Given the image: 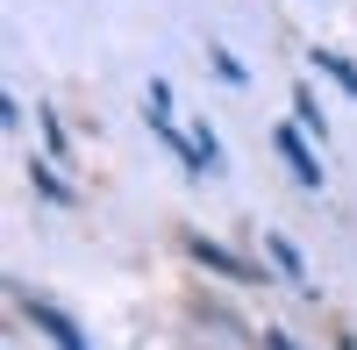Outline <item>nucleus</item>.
<instances>
[{"label":"nucleus","instance_id":"nucleus-4","mask_svg":"<svg viewBox=\"0 0 357 350\" xmlns=\"http://www.w3.org/2000/svg\"><path fill=\"white\" fill-rule=\"evenodd\" d=\"M29 186H36V200H50V208H72V200H79V193L50 172V165H29Z\"/></svg>","mask_w":357,"mask_h":350},{"label":"nucleus","instance_id":"nucleus-1","mask_svg":"<svg viewBox=\"0 0 357 350\" xmlns=\"http://www.w3.org/2000/svg\"><path fill=\"white\" fill-rule=\"evenodd\" d=\"M22 314H29V322H36V329H43V336H50L57 350H86V336H79V329L65 322V314L50 307V300H36V294H22Z\"/></svg>","mask_w":357,"mask_h":350},{"label":"nucleus","instance_id":"nucleus-8","mask_svg":"<svg viewBox=\"0 0 357 350\" xmlns=\"http://www.w3.org/2000/svg\"><path fill=\"white\" fill-rule=\"evenodd\" d=\"M43 136H50V158H72V136H65V122L43 107Z\"/></svg>","mask_w":357,"mask_h":350},{"label":"nucleus","instance_id":"nucleus-3","mask_svg":"<svg viewBox=\"0 0 357 350\" xmlns=\"http://www.w3.org/2000/svg\"><path fill=\"white\" fill-rule=\"evenodd\" d=\"M193 257H200V265H215L222 279H257V265H243V257H229L222 243H207V236H193Z\"/></svg>","mask_w":357,"mask_h":350},{"label":"nucleus","instance_id":"nucleus-11","mask_svg":"<svg viewBox=\"0 0 357 350\" xmlns=\"http://www.w3.org/2000/svg\"><path fill=\"white\" fill-rule=\"evenodd\" d=\"M264 350H293V336L286 329H264Z\"/></svg>","mask_w":357,"mask_h":350},{"label":"nucleus","instance_id":"nucleus-2","mask_svg":"<svg viewBox=\"0 0 357 350\" xmlns=\"http://www.w3.org/2000/svg\"><path fill=\"white\" fill-rule=\"evenodd\" d=\"M272 143H279V158L293 165V179H301L307 193H321V165L307 158V143H301V129H272Z\"/></svg>","mask_w":357,"mask_h":350},{"label":"nucleus","instance_id":"nucleus-7","mask_svg":"<svg viewBox=\"0 0 357 350\" xmlns=\"http://www.w3.org/2000/svg\"><path fill=\"white\" fill-rule=\"evenodd\" d=\"M193 151H200V172H222V143H215V129H193Z\"/></svg>","mask_w":357,"mask_h":350},{"label":"nucleus","instance_id":"nucleus-5","mask_svg":"<svg viewBox=\"0 0 357 350\" xmlns=\"http://www.w3.org/2000/svg\"><path fill=\"white\" fill-rule=\"evenodd\" d=\"M314 72H329V79L343 86V93L357 100V65H350V57H343V50H314Z\"/></svg>","mask_w":357,"mask_h":350},{"label":"nucleus","instance_id":"nucleus-9","mask_svg":"<svg viewBox=\"0 0 357 350\" xmlns=\"http://www.w3.org/2000/svg\"><path fill=\"white\" fill-rule=\"evenodd\" d=\"M207 57H215V72H222V79H229V86H250V79H243V65H236V57H229V50H222V43H207Z\"/></svg>","mask_w":357,"mask_h":350},{"label":"nucleus","instance_id":"nucleus-10","mask_svg":"<svg viewBox=\"0 0 357 350\" xmlns=\"http://www.w3.org/2000/svg\"><path fill=\"white\" fill-rule=\"evenodd\" d=\"M272 257H279V272H286V279H301V250H293L286 236H272Z\"/></svg>","mask_w":357,"mask_h":350},{"label":"nucleus","instance_id":"nucleus-6","mask_svg":"<svg viewBox=\"0 0 357 350\" xmlns=\"http://www.w3.org/2000/svg\"><path fill=\"white\" fill-rule=\"evenodd\" d=\"M293 114H301V129H307V136H329V122H321V100L307 93V86L293 93Z\"/></svg>","mask_w":357,"mask_h":350}]
</instances>
